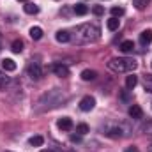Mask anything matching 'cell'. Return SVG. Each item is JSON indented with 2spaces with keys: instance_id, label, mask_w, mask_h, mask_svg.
Masks as SVG:
<instances>
[{
  "instance_id": "obj_19",
  "label": "cell",
  "mask_w": 152,
  "mask_h": 152,
  "mask_svg": "<svg viewBox=\"0 0 152 152\" xmlns=\"http://www.w3.org/2000/svg\"><path fill=\"white\" fill-rule=\"evenodd\" d=\"M88 12V7L85 5V4H76L75 5V14H78V16H85Z\"/></svg>"
},
{
  "instance_id": "obj_20",
  "label": "cell",
  "mask_w": 152,
  "mask_h": 152,
  "mask_svg": "<svg viewBox=\"0 0 152 152\" xmlns=\"http://www.w3.org/2000/svg\"><path fill=\"white\" fill-rule=\"evenodd\" d=\"M30 37L34 39V41H39V39L42 37V28L41 27H32L30 28Z\"/></svg>"
},
{
  "instance_id": "obj_7",
  "label": "cell",
  "mask_w": 152,
  "mask_h": 152,
  "mask_svg": "<svg viewBox=\"0 0 152 152\" xmlns=\"http://www.w3.org/2000/svg\"><path fill=\"white\" fill-rule=\"evenodd\" d=\"M94 106H96V99H94L92 96H85V97L80 101V110H81V112H90Z\"/></svg>"
},
{
  "instance_id": "obj_28",
  "label": "cell",
  "mask_w": 152,
  "mask_h": 152,
  "mask_svg": "<svg viewBox=\"0 0 152 152\" xmlns=\"http://www.w3.org/2000/svg\"><path fill=\"white\" fill-rule=\"evenodd\" d=\"M92 12H94L96 16H101V14H104V9H103L101 5H94V7H92Z\"/></svg>"
},
{
  "instance_id": "obj_34",
  "label": "cell",
  "mask_w": 152,
  "mask_h": 152,
  "mask_svg": "<svg viewBox=\"0 0 152 152\" xmlns=\"http://www.w3.org/2000/svg\"><path fill=\"white\" fill-rule=\"evenodd\" d=\"M67 152H76V151H73V149H71V151H67Z\"/></svg>"
},
{
  "instance_id": "obj_33",
  "label": "cell",
  "mask_w": 152,
  "mask_h": 152,
  "mask_svg": "<svg viewBox=\"0 0 152 152\" xmlns=\"http://www.w3.org/2000/svg\"><path fill=\"white\" fill-rule=\"evenodd\" d=\"M0 50H2V39H0Z\"/></svg>"
},
{
  "instance_id": "obj_35",
  "label": "cell",
  "mask_w": 152,
  "mask_h": 152,
  "mask_svg": "<svg viewBox=\"0 0 152 152\" xmlns=\"http://www.w3.org/2000/svg\"><path fill=\"white\" fill-rule=\"evenodd\" d=\"M5 152H11V151H5Z\"/></svg>"
},
{
  "instance_id": "obj_17",
  "label": "cell",
  "mask_w": 152,
  "mask_h": 152,
  "mask_svg": "<svg viewBox=\"0 0 152 152\" xmlns=\"http://www.w3.org/2000/svg\"><path fill=\"white\" fill-rule=\"evenodd\" d=\"M23 9H25L27 14H37L39 12V7L36 5V4H32V2H27V4L23 5Z\"/></svg>"
},
{
  "instance_id": "obj_5",
  "label": "cell",
  "mask_w": 152,
  "mask_h": 152,
  "mask_svg": "<svg viewBox=\"0 0 152 152\" xmlns=\"http://www.w3.org/2000/svg\"><path fill=\"white\" fill-rule=\"evenodd\" d=\"M27 76L30 78V80H34V81H39V80H42V76H44V71H42V66L39 64V62H30L28 66H27Z\"/></svg>"
},
{
  "instance_id": "obj_13",
  "label": "cell",
  "mask_w": 152,
  "mask_h": 152,
  "mask_svg": "<svg viewBox=\"0 0 152 152\" xmlns=\"http://www.w3.org/2000/svg\"><path fill=\"white\" fill-rule=\"evenodd\" d=\"M81 80L83 81H92V80H96L97 78V73L96 71H92V69H85V71H81Z\"/></svg>"
},
{
  "instance_id": "obj_27",
  "label": "cell",
  "mask_w": 152,
  "mask_h": 152,
  "mask_svg": "<svg viewBox=\"0 0 152 152\" xmlns=\"http://www.w3.org/2000/svg\"><path fill=\"white\" fill-rule=\"evenodd\" d=\"M124 14V7H112V16L113 18H118Z\"/></svg>"
},
{
  "instance_id": "obj_4",
  "label": "cell",
  "mask_w": 152,
  "mask_h": 152,
  "mask_svg": "<svg viewBox=\"0 0 152 152\" xmlns=\"http://www.w3.org/2000/svg\"><path fill=\"white\" fill-rule=\"evenodd\" d=\"M101 129H103V134L108 138H124L129 134V127L124 122H106Z\"/></svg>"
},
{
  "instance_id": "obj_24",
  "label": "cell",
  "mask_w": 152,
  "mask_h": 152,
  "mask_svg": "<svg viewBox=\"0 0 152 152\" xmlns=\"http://www.w3.org/2000/svg\"><path fill=\"white\" fill-rule=\"evenodd\" d=\"M149 2H151V0H134V2H133V5H134L138 11H143V9L149 5Z\"/></svg>"
},
{
  "instance_id": "obj_2",
  "label": "cell",
  "mask_w": 152,
  "mask_h": 152,
  "mask_svg": "<svg viewBox=\"0 0 152 152\" xmlns=\"http://www.w3.org/2000/svg\"><path fill=\"white\" fill-rule=\"evenodd\" d=\"M75 36L78 42H96L101 37V28L96 23H83L75 28Z\"/></svg>"
},
{
  "instance_id": "obj_25",
  "label": "cell",
  "mask_w": 152,
  "mask_h": 152,
  "mask_svg": "<svg viewBox=\"0 0 152 152\" xmlns=\"http://www.w3.org/2000/svg\"><path fill=\"white\" fill-rule=\"evenodd\" d=\"M76 133H78L80 136L87 134V133H88V126H87V124H78V126H76Z\"/></svg>"
},
{
  "instance_id": "obj_32",
  "label": "cell",
  "mask_w": 152,
  "mask_h": 152,
  "mask_svg": "<svg viewBox=\"0 0 152 152\" xmlns=\"http://www.w3.org/2000/svg\"><path fill=\"white\" fill-rule=\"evenodd\" d=\"M20 2H25V4H27V2H28V0H20Z\"/></svg>"
},
{
  "instance_id": "obj_30",
  "label": "cell",
  "mask_w": 152,
  "mask_h": 152,
  "mask_svg": "<svg viewBox=\"0 0 152 152\" xmlns=\"http://www.w3.org/2000/svg\"><path fill=\"white\" fill-rule=\"evenodd\" d=\"M41 152H53L51 149H46V151H41Z\"/></svg>"
},
{
  "instance_id": "obj_14",
  "label": "cell",
  "mask_w": 152,
  "mask_h": 152,
  "mask_svg": "<svg viewBox=\"0 0 152 152\" xmlns=\"http://www.w3.org/2000/svg\"><path fill=\"white\" fill-rule=\"evenodd\" d=\"M136 85H138V76L129 75L127 78H126V88H127V90H133Z\"/></svg>"
},
{
  "instance_id": "obj_1",
  "label": "cell",
  "mask_w": 152,
  "mask_h": 152,
  "mask_svg": "<svg viewBox=\"0 0 152 152\" xmlns=\"http://www.w3.org/2000/svg\"><path fill=\"white\" fill-rule=\"evenodd\" d=\"M67 99H69V96H67L66 90H62V88H51V90H46V92L37 99V103H36V106H34V113L51 112V110L62 106Z\"/></svg>"
},
{
  "instance_id": "obj_21",
  "label": "cell",
  "mask_w": 152,
  "mask_h": 152,
  "mask_svg": "<svg viewBox=\"0 0 152 152\" xmlns=\"http://www.w3.org/2000/svg\"><path fill=\"white\" fill-rule=\"evenodd\" d=\"M28 143H30L32 147H41V145L44 143V138H42L41 134H36V136H32V138L28 140Z\"/></svg>"
},
{
  "instance_id": "obj_6",
  "label": "cell",
  "mask_w": 152,
  "mask_h": 152,
  "mask_svg": "<svg viewBox=\"0 0 152 152\" xmlns=\"http://www.w3.org/2000/svg\"><path fill=\"white\" fill-rule=\"evenodd\" d=\"M51 71L57 76H60V78H67V76H69V67H67L66 64H62V62H55V64L51 66Z\"/></svg>"
},
{
  "instance_id": "obj_31",
  "label": "cell",
  "mask_w": 152,
  "mask_h": 152,
  "mask_svg": "<svg viewBox=\"0 0 152 152\" xmlns=\"http://www.w3.org/2000/svg\"><path fill=\"white\" fill-rule=\"evenodd\" d=\"M149 152H152V145H151V147H149Z\"/></svg>"
},
{
  "instance_id": "obj_8",
  "label": "cell",
  "mask_w": 152,
  "mask_h": 152,
  "mask_svg": "<svg viewBox=\"0 0 152 152\" xmlns=\"http://www.w3.org/2000/svg\"><path fill=\"white\" fill-rule=\"evenodd\" d=\"M57 126H58V129H62V131H71V129H73V120H71L69 117H62V118H58Z\"/></svg>"
},
{
  "instance_id": "obj_11",
  "label": "cell",
  "mask_w": 152,
  "mask_h": 152,
  "mask_svg": "<svg viewBox=\"0 0 152 152\" xmlns=\"http://www.w3.org/2000/svg\"><path fill=\"white\" fill-rule=\"evenodd\" d=\"M152 42V30H143L142 34H140V44L142 46H147V44H151Z\"/></svg>"
},
{
  "instance_id": "obj_15",
  "label": "cell",
  "mask_w": 152,
  "mask_h": 152,
  "mask_svg": "<svg viewBox=\"0 0 152 152\" xmlns=\"http://www.w3.org/2000/svg\"><path fill=\"white\" fill-rule=\"evenodd\" d=\"M134 50V42L133 41H122L120 42V51L122 53H131Z\"/></svg>"
},
{
  "instance_id": "obj_29",
  "label": "cell",
  "mask_w": 152,
  "mask_h": 152,
  "mask_svg": "<svg viewBox=\"0 0 152 152\" xmlns=\"http://www.w3.org/2000/svg\"><path fill=\"white\" fill-rule=\"evenodd\" d=\"M124 152H140V151H138V147H134V145H131V147H127V149H126Z\"/></svg>"
},
{
  "instance_id": "obj_10",
  "label": "cell",
  "mask_w": 152,
  "mask_h": 152,
  "mask_svg": "<svg viewBox=\"0 0 152 152\" xmlns=\"http://www.w3.org/2000/svg\"><path fill=\"white\" fill-rule=\"evenodd\" d=\"M2 69L5 73H12V71H16V62L12 58H4L2 60Z\"/></svg>"
},
{
  "instance_id": "obj_26",
  "label": "cell",
  "mask_w": 152,
  "mask_h": 152,
  "mask_svg": "<svg viewBox=\"0 0 152 152\" xmlns=\"http://www.w3.org/2000/svg\"><path fill=\"white\" fill-rule=\"evenodd\" d=\"M142 133L143 134H152V120H149L147 124L142 126Z\"/></svg>"
},
{
  "instance_id": "obj_18",
  "label": "cell",
  "mask_w": 152,
  "mask_h": 152,
  "mask_svg": "<svg viewBox=\"0 0 152 152\" xmlns=\"http://www.w3.org/2000/svg\"><path fill=\"white\" fill-rule=\"evenodd\" d=\"M11 83V78L5 75V71H0V90H4Z\"/></svg>"
},
{
  "instance_id": "obj_23",
  "label": "cell",
  "mask_w": 152,
  "mask_h": 152,
  "mask_svg": "<svg viewBox=\"0 0 152 152\" xmlns=\"http://www.w3.org/2000/svg\"><path fill=\"white\" fill-rule=\"evenodd\" d=\"M143 88H145V92L152 94V76L151 75L145 76V80H143Z\"/></svg>"
},
{
  "instance_id": "obj_9",
  "label": "cell",
  "mask_w": 152,
  "mask_h": 152,
  "mask_svg": "<svg viewBox=\"0 0 152 152\" xmlns=\"http://www.w3.org/2000/svg\"><path fill=\"white\" fill-rule=\"evenodd\" d=\"M127 113H129L131 118H134V120H140V118L143 117V112H142V108H140L138 104H131L129 110H127Z\"/></svg>"
},
{
  "instance_id": "obj_22",
  "label": "cell",
  "mask_w": 152,
  "mask_h": 152,
  "mask_svg": "<svg viewBox=\"0 0 152 152\" xmlns=\"http://www.w3.org/2000/svg\"><path fill=\"white\" fill-rule=\"evenodd\" d=\"M11 50H12L14 53H21V51H23V41H21V39H16V41H12V46H11Z\"/></svg>"
},
{
  "instance_id": "obj_3",
  "label": "cell",
  "mask_w": 152,
  "mask_h": 152,
  "mask_svg": "<svg viewBox=\"0 0 152 152\" xmlns=\"http://www.w3.org/2000/svg\"><path fill=\"white\" fill-rule=\"evenodd\" d=\"M136 67H138V62L129 57H118L108 62V69L113 73H133Z\"/></svg>"
},
{
  "instance_id": "obj_12",
  "label": "cell",
  "mask_w": 152,
  "mask_h": 152,
  "mask_svg": "<svg viewBox=\"0 0 152 152\" xmlns=\"http://www.w3.org/2000/svg\"><path fill=\"white\" fill-rule=\"evenodd\" d=\"M55 39H57L58 42H69V41H71V34H69L67 30H58V32L55 34Z\"/></svg>"
},
{
  "instance_id": "obj_16",
  "label": "cell",
  "mask_w": 152,
  "mask_h": 152,
  "mask_svg": "<svg viewBox=\"0 0 152 152\" xmlns=\"http://www.w3.org/2000/svg\"><path fill=\"white\" fill-rule=\"evenodd\" d=\"M106 27H108V30H118V27H120V20L118 18H110V20H106Z\"/></svg>"
}]
</instances>
